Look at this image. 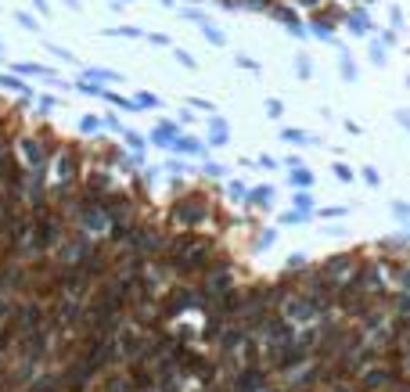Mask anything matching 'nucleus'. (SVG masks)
<instances>
[{"label":"nucleus","instance_id":"f257e3e1","mask_svg":"<svg viewBox=\"0 0 410 392\" xmlns=\"http://www.w3.org/2000/svg\"><path fill=\"white\" fill-rule=\"evenodd\" d=\"M389 360L399 367L403 356H410V306L396 313V327H392V342H389Z\"/></svg>","mask_w":410,"mask_h":392},{"label":"nucleus","instance_id":"f03ea898","mask_svg":"<svg viewBox=\"0 0 410 392\" xmlns=\"http://www.w3.org/2000/svg\"><path fill=\"white\" fill-rule=\"evenodd\" d=\"M205 212H209V205H205V198H198V195H191V198H180L177 205H173V216H177L180 223H198Z\"/></svg>","mask_w":410,"mask_h":392},{"label":"nucleus","instance_id":"7ed1b4c3","mask_svg":"<svg viewBox=\"0 0 410 392\" xmlns=\"http://www.w3.org/2000/svg\"><path fill=\"white\" fill-rule=\"evenodd\" d=\"M263 367H245L242 374H238V381H234V392H256V388H263Z\"/></svg>","mask_w":410,"mask_h":392}]
</instances>
